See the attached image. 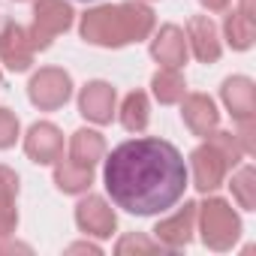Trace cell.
Instances as JSON below:
<instances>
[{"label":"cell","mask_w":256,"mask_h":256,"mask_svg":"<svg viewBox=\"0 0 256 256\" xmlns=\"http://www.w3.org/2000/svg\"><path fill=\"white\" fill-rule=\"evenodd\" d=\"M190 181L181 151L166 139H130L102 160V184L114 208L136 217L166 214Z\"/></svg>","instance_id":"1"},{"label":"cell","mask_w":256,"mask_h":256,"mask_svg":"<svg viewBox=\"0 0 256 256\" xmlns=\"http://www.w3.org/2000/svg\"><path fill=\"white\" fill-rule=\"evenodd\" d=\"M82 40L102 48L142 42L154 30V12L142 0H124L114 6H96L82 16Z\"/></svg>","instance_id":"2"},{"label":"cell","mask_w":256,"mask_h":256,"mask_svg":"<svg viewBox=\"0 0 256 256\" xmlns=\"http://www.w3.org/2000/svg\"><path fill=\"white\" fill-rule=\"evenodd\" d=\"M244 157L247 154L241 151V145L232 133H220V130L208 133L205 145H199L190 154V169L187 172H193V187L199 193H214L223 184L226 172L235 169Z\"/></svg>","instance_id":"3"},{"label":"cell","mask_w":256,"mask_h":256,"mask_svg":"<svg viewBox=\"0 0 256 256\" xmlns=\"http://www.w3.org/2000/svg\"><path fill=\"white\" fill-rule=\"evenodd\" d=\"M196 217L202 223V241H205V247H211L217 253L229 250L238 241V235H241V220L232 211V205L223 202V199H208L205 205L196 208Z\"/></svg>","instance_id":"4"},{"label":"cell","mask_w":256,"mask_h":256,"mask_svg":"<svg viewBox=\"0 0 256 256\" xmlns=\"http://www.w3.org/2000/svg\"><path fill=\"white\" fill-rule=\"evenodd\" d=\"M72 6L66 0H36L34 4V24L24 28L28 40L36 52H46L52 46V40L64 30L72 28Z\"/></svg>","instance_id":"5"},{"label":"cell","mask_w":256,"mask_h":256,"mask_svg":"<svg viewBox=\"0 0 256 256\" xmlns=\"http://www.w3.org/2000/svg\"><path fill=\"white\" fill-rule=\"evenodd\" d=\"M28 96L36 108L54 112V108L66 106V100L72 96V78L60 66H42L40 72H34V78L28 84Z\"/></svg>","instance_id":"6"},{"label":"cell","mask_w":256,"mask_h":256,"mask_svg":"<svg viewBox=\"0 0 256 256\" xmlns=\"http://www.w3.org/2000/svg\"><path fill=\"white\" fill-rule=\"evenodd\" d=\"M24 154L40 166H54L64 157V133L48 120L34 124L24 136Z\"/></svg>","instance_id":"7"},{"label":"cell","mask_w":256,"mask_h":256,"mask_svg":"<svg viewBox=\"0 0 256 256\" xmlns=\"http://www.w3.org/2000/svg\"><path fill=\"white\" fill-rule=\"evenodd\" d=\"M196 202H184V208H178L172 217L160 220L154 226V235H157V244L163 250H181L190 244L193 238V226H196Z\"/></svg>","instance_id":"8"},{"label":"cell","mask_w":256,"mask_h":256,"mask_svg":"<svg viewBox=\"0 0 256 256\" xmlns=\"http://www.w3.org/2000/svg\"><path fill=\"white\" fill-rule=\"evenodd\" d=\"M76 223L84 235H94V238H108L118 226V217L112 211V205L102 199V196H84L78 205H76Z\"/></svg>","instance_id":"9"},{"label":"cell","mask_w":256,"mask_h":256,"mask_svg":"<svg viewBox=\"0 0 256 256\" xmlns=\"http://www.w3.org/2000/svg\"><path fill=\"white\" fill-rule=\"evenodd\" d=\"M181 118L187 124V130L199 139L214 133L217 124H220V112L208 94H184L181 96Z\"/></svg>","instance_id":"10"},{"label":"cell","mask_w":256,"mask_h":256,"mask_svg":"<svg viewBox=\"0 0 256 256\" xmlns=\"http://www.w3.org/2000/svg\"><path fill=\"white\" fill-rule=\"evenodd\" d=\"M118 94L108 82H88L78 94V112L90 124H112Z\"/></svg>","instance_id":"11"},{"label":"cell","mask_w":256,"mask_h":256,"mask_svg":"<svg viewBox=\"0 0 256 256\" xmlns=\"http://www.w3.org/2000/svg\"><path fill=\"white\" fill-rule=\"evenodd\" d=\"M187 48L196 54L199 64H217L220 54H223V46H220V36H217V28L208 16H193L187 22Z\"/></svg>","instance_id":"12"},{"label":"cell","mask_w":256,"mask_h":256,"mask_svg":"<svg viewBox=\"0 0 256 256\" xmlns=\"http://www.w3.org/2000/svg\"><path fill=\"white\" fill-rule=\"evenodd\" d=\"M187 36L178 24H163L157 30V36L151 40V58L160 64V66H169V70H181L187 64Z\"/></svg>","instance_id":"13"},{"label":"cell","mask_w":256,"mask_h":256,"mask_svg":"<svg viewBox=\"0 0 256 256\" xmlns=\"http://www.w3.org/2000/svg\"><path fill=\"white\" fill-rule=\"evenodd\" d=\"M220 96H223V106L229 108V114L235 120H247V118H256V84L247 78V76H232L223 82L220 88Z\"/></svg>","instance_id":"14"},{"label":"cell","mask_w":256,"mask_h":256,"mask_svg":"<svg viewBox=\"0 0 256 256\" xmlns=\"http://www.w3.org/2000/svg\"><path fill=\"white\" fill-rule=\"evenodd\" d=\"M34 54H36V48L30 46L28 30L22 24H12L10 36L4 40V46H0V60H4V66L12 70V72H24V70H30Z\"/></svg>","instance_id":"15"},{"label":"cell","mask_w":256,"mask_h":256,"mask_svg":"<svg viewBox=\"0 0 256 256\" xmlns=\"http://www.w3.org/2000/svg\"><path fill=\"white\" fill-rule=\"evenodd\" d=\"M102 157H106V139L96 130H84L82 126V130L72 133V139H70V160L72 163L94 169Z\"/></svg>","instance_id":"16"},{"label":"cell","mask_w":256,"mask_h":256,"mask_svg":"<svg viewBox=\"0 0 256 256\" xmlns=\"http://www.w3.org/2000/svg\"><path fill=\"white\" fill-rule=\"evenodd\" d=\"M54 184H58V190H64V193H84V190H90V184H94V169H88V166H78V163H72L70 157L64 160H58L54 163Z\"/></svg>","instance_id":"17"},{"label":"cell","mask_w":256,"mask_h":256,"mask_svg":"<svg viewBox=\"0 0 256 256\" xmlns=\"http://www.w3.org/2000/svg\"><path fill=\"white\" fill-rule=\"evenodd\" d=\"M151 120V106H148V94L145 90H133L124 96V106H120V124L124 130L130 133H142Z\"/></svg>","instance_id":"18"},{"label":"cell","mask_w":256,"mask_h":256,"mask_svg":"<svg viewBox=\"0 0 256 256\" xmlns=\"http://www.w3.org/2000/svg\"><path fill=\"white\" fill-rule=\"evenodd\" d=\"M151 88H154V96H157L163 106L181 102V96L187 94V84H184L181 70H169V66H160V72L151 78Z\"/></svg>","instance_id":"19"},{"label":"cell","mask_w":256,"mask_h":256,"mask_svg":"<svg viewBox=\"0 0 256 256\" xmlns=\"http://www.w3.org/2000/svg\"><path fill=\"white\" fill-rule=\"evenodd\" d=\"M223 30H226V42H229L235 52H247V48L253 46L256 24H253V18H250V16H244V12H229V16H226Z\"/></svg>","instance_id":"20"},{"label":"cell","mask_w":256,"mask_h":256,"mask_svg":"<svg viewBox=\"0 0 256 256\" xmlns=\"http://www.w3.org/2000/svg\"><path fill=\"white\" fill-rule=\"evenodd\" d=\"M256 172H253V166L247 163V166H241L235 175H232V181H229V187H232V196L238 199V205L244 208V211H253L256 208Z\"/></svg>","instance_id":"21"},{"label":"cell","mask_w":256,"mask_h":256,"mask_svg":"<svg viewBox=\"0 0 256 256\" xmlns=\"http://www.w3.org/2000/svg\"><path fill=\"white\" fill-rule=\"evenodd\" d=\"M18 142V118L0 106V151H6Z\"/></svg>","instance_id":"22"},{"label":"cell","mask_w":256,"mask_h":256,"mask_svg":"<svg viewBox=\"0 0 256 256\" xmlns=\"http://www.w3.org/2000/svg\"><path fill=\"white\" fill-rule=\"evenodd\" d=\"M18 226V211H16V199H0V238L12 235Z\"/></svg>","instance_id":"23"},{"label":"cell","mask_w":256,"mask_h":256,"mask_svg":"<svg viewBox=\"0 0 256 256\" xmlns=\"http://www.w3.org/2000/svg\"><path fill=\"white\" fill-rule=\"evenodd\" d=\"M118 253H126V250H163L160 244H157V238L151 241V238H145V235H126V238H120L118 241V247H114Z\"/></svg>","instance_id":"24"},{"label":"cell","mask_w":256,"mask_h":256,"mask_svg":"<svg viewBox=\"0 0 256 256\" xmlns=\"http://www.w3.org/2000/svg\"><path fill=\"white\" fill-rule=\"evenodd\" d=\"M16 196H18V175L0 166V199H16Z\"/></svg>","instance_id":"25"},{"label":"cell","mask_w":256,"mask_h":256,"mask_svg":"<svg viewBox=\"0 0 256 256\" xmlns=\"http://www.w3.org/2000/svg\"><path fill=\"white\" fill-rule=\"evenodd\" d=\"M199 4L208 10V12H223L229 6V0H199Z\"/></svg>","instance_id":"26"},{"label":"cell","mask_w":256,"mask_h":256,"mask_svg":"<svg viewBox=\"0 0 256 256\" xmlns=\"http://www.w3.org/2000/svg\"><path fill=\"white\" fill-rule=\"evenodd\" d=\"M84 250H88V253H102V250H100L96 244H88V241H82V244H72V247H66V253H84Z\"/></svg>","instance_id":"27"},{"label":"cell","mask_w":256,"mask_h":256,"mask_svg":"<svg viewBox=\"0 0 256 256\" xmlns=\"http://www.w3.org/2000/svg\"><path fill=\"white\" fill-rule=\"evenodd\" d=\"M12 18H6V16H0V46H4V40L10 36V30H12Z\"/></svg>","instance_id":"28"},{"label":"cell","mask_w":256,"mask_h":256,"mask_svg":"<svg viewBox=\"0 0 256 256\" xmlns=\"http://www.w3.org/2000/svg\"><path fill=\"white\" fill-rule=\"evenodd\" d=\"M0 82H4V76H0Z\"/></svg>","instance_id":"29"},{"label":"cell","mask_w":256,"mask_h":256,"mask_svg":"<svg viewBox=\"0 0 256 256\" xmlns=\"http://www.w3.org/2000/svg\"><path fill=\"white\" fill-rule=\"evenodd\" d=\"M84 4H88V0H84Z\"/></svg>","instance_id":"30"}]
</instances>
